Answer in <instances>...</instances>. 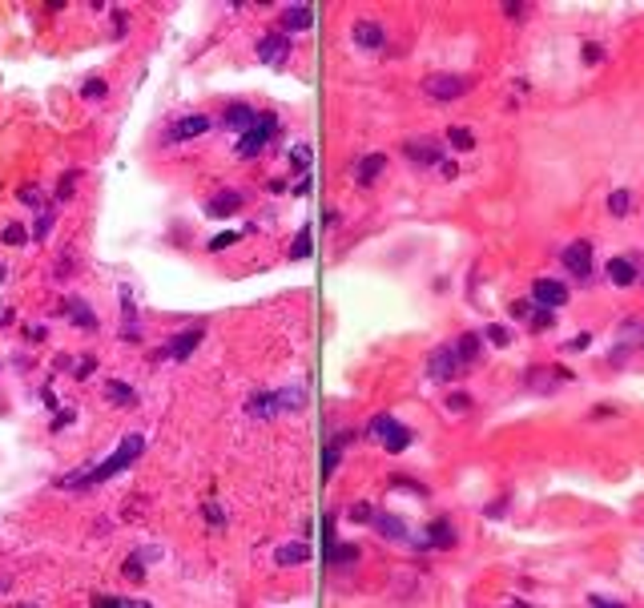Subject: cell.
Returning a JSON list of instances; mask_svg holds the SVG:
<instances>
[{"mask_svg":"<svg viewBox=\"0 0 644 608\" xmlns=\"http://www.w3.org/2000/svg\"><path fill=\"white\" fill-rule=\"evenodd\" d=\"M274 133H278V117H274V113H262V121L254 125V129H246L242 137H238L234 153H238L242 161H250V157L266 153V145H270V137H274Z\"/></svg>","mask_w":644,"mask_h":608,"instance_id":"cell-3","label":"cell"},{"mask_svg":"<svg viewBox=\"0 0 644 608\" xmlns=\"http://www.w3.org/2000/svg\"><path fill=\"white\" fill-rule=\"evenodd\" d=\"M560 262H564V270L572 274V278H580V282H588L592 278V242H572L560 250Z\"/></svg>","mask_w":644,"mask_h":608,"instance_id":"cell-8","label":"cell"},{"mask_svg":"<svg viewBox=\"0 0 644 608\" xmlns=\"http://www.w3.org/2000/svg\"><path fill=\"white\" fill-rule=\"evenodd\" d=\"M105 93H109V85H105L101 77H89V81L81 85V97H85V101H101Z\"/></svg>","mask_w":644,"mask_h":608,"instance_id":"cell-40","label":"cell"},{"mask_svg":"<svg viewBox=\"0 0 644 608\" xmlns=\"http://www.w3.org/2000/svg\"><path fill=\"white\" fill-rule=\"evenodd\" d=\"M202 516H206L210 528H226V508H222L217 500H206V504H202Z\"/></svg>","mask_w":644,"mask_h":608,"instance_id":"cell-34","label":"cell"},{"mask_svg":"<svg viewBox=\"0 0 644 608\" xmlns=\"http://www.w3.org/2000/svg\"><path fill=\"white\" fill-rule=\"evenodd\" d=\"M145 452V435H125L121 443H117V452L109 459H101V463H89V471H77V476H61V480H53V487H93V484H105V480H113L117 471H125L133 459Z\"/></svg>","mask_w":644,"mask_h":608,"instance_id":"cell-1","label":"cell"},{"mask_svg":"<svg viewBox=\"0 0 644 608\" xmlns=\"http://www.w3.org/2000/svg\"><path fill=\"white\" fill-rule=\"evenodd\" d=\"M202 338H206V331L202 327H189V331H178V335L169 338L161 351H157L154 359H174V363H185L198 347H202Z\"/></svg>","mask_w":644,"mask_h":608,"instance_id":"cell-7","label":"cell"},{"mask_svg":"<svg viewBox=\"0 0 644 608\" xmlns=\"http://www.w3.org/2000/svg\"><path fill=\"white\" fill-rule=\"evenodd\" d=\"M93 371H97V363H93V359H81V363H77V371H73V379H89Z\"/></svg>","mask_w":644,"mask_h":608,"instance_id":"cell-55","label":"cell"},{"mask_svg":"<svg viewBox=\"0 0 644 608\" xmlns=\"http://www.w3.org/2000/svg\"><path fill=\"white\" fill-rule=\"evenodd\" d=\"M290 161H294L298 169H307L310 165V145H294V150H290Z\"/></svg>","mask_w":644,"mask_h":608,"instance_id":"cell-49","label":"cell"},{"mask_svg":"<svg viewBox=\"0 0 644 608\" xmlns=\"http://www.w3.org/2000/svg\"><path fill=\"white\" fill-rule=\"evenodd\" d=\"M53 226H57V210H53V206H45V210H40V218H36V226H32V242H45Z\"/></svg>","mask_w":644,"mask_h":608,"instance_id":"cell-31","label":"cell"},{"mask_svg":"<svg viewBox=\"0 0 644 608\" xmlns=\"http://www.w3.org/2000/svg\"><path fill=\"white\" fill-rule=\"evenodd\" d=\"M286 57H290V36H286V32H270V36H262V40H258V61H262V65L282 69Z\"/></svg>","mask_w":644,"mask_h":608,"instance_id":"cell-12","label":"cell"},{"mask_svg":"<svg viewBox=\"0 0 644 608\" xmlns=\"http://www.w3.org/2000/svg\"><path fill=\"white\" fill-rule=\"evenodd\" d=\"M391 487H403V491H415V495H427V487H423V484H415V480H403V476H395V480H391Z\"/></svg>","mask_w":644,"mask_h":608,"instance_id":"cell-51","label":"cell"},{"mask_svg":"<svg viewBox=\"0 0 644 608\" xmlns=\"http://www.w3.org/2000/svg\"><path fill=\"white\" fill-rule=\"evenodd\" d=\"M588 347H592V335H588V331H580L576 338H568V342H564V351H588Z\"/></svg>","mask_w":644,"mask_h":608,"instance_id":"cell-48","label":"cell"},{"mask_svg":"<svg viewBox=\"0 0 644 608\" xmlns=\"http://www.w3.org/2000/svg\"><path fill=\"white\" fill-rule=\"evenodd\" d=\"M427 375L435 379V383H451L455 375H463V363H460V355H455L451 342L435 347V351L427 355Z\"/></svg>","mask_w":644,"mask_h":608,"instance_id":"cell-6","label":"cell"},{"mask_svg":"<svg viewBox=\"0 0 644 608\" xmlns=\"http://www.w3.org/2000/svg\"><path fill=\"white\" fill-rule=\"evenodd\" d=\"M588 605H596V608H620V600H616V596H604V592H592V596H588Z\"/></svg>","mask_w":644,"mask_h":608,"instance_id":"cell-52","label":"cell"},{"mask_svg":"<svg viewBox=\"0 0 644 608\" xmlns=\"http://www.w3.org/2000/svg\"><path fill=\"white\" fill-rule=\"evenodd\" d=\"M346 516L355 519V524H370V519H374V508H370V504H350Z\"/></svg>","mask_w":644,"mask_h":608,"instance_id":"cell-42","label":"cell"},{"mask_svg":"<svg viewBox=\"0 0 644 608\" xmlns=\"http://www.w3.org/2000/svg\"><path fill=\"white\" fill-rule=\"evenodd\" d=\"M4 278H8V266H4V262H0V282H4Z\"/></svg>","mask_w":644,"mask_h":608,"instance_id":"cell-60","label":"cell"},{"mask_svg":"<svg viewBox=\"0 0 644 608\" xmlns=\"http://www.w3.org/2000/svg\"><path fill=\"white\" fill-rule=\"evenodd\" d=\"M443 407H447L451 415H463V411L471 407V395H463V391H451V395H447V403H443Z\"/></svg>","mask_w":644,"mask_h":608,"instance_id":"cell-41","label":"cell"},{"mask_svg":"<svg viewBox=\"0 0 644 608\" xmlns=\"http://www.w3.org/2000/svg\"><path fill=\"white\" fill-rule=\"evenodd\" d=\"M608 213H612V218H628V213H632V194H628V189H612V194H608Z\"/></svg>","mask_w":644,"mask_h":608,"instance_id":"cell-30","label":"cell"},{"mask_svg":"<svg viewBox=\"0 0 644 608\" xmlns=\"http://www.w3.org/2000/svg\"><path fill=\"white\" fill-rule=\"evenodd\" d=\"M443 150H447V145H439L435 137H411V141L403 145L407 161H411V165H419V169H427V165H439V161H443Z\"/></svg>","mask_w":644,"mask_h":608,"instance_id":"cell-9","label":"cell"},{"mask_svg":"<svg viewBox=\"0 0 644 608\" xmlns=\"http://www.w3.org/2000/svg\"><path fill=\"white\" fill-rule=\"evenodd\" d=\"M455 540H460L455 536V524L447 516H439V519H431L427 528H423V536H415L411 544L419 548V552H431V548L435 552H447V548H455Z\"/></svg>","mask_w":644,"mask_h":608,"instance_id":"cell-4","label":"cell"},{"mask_svg":"<svg viewBox=\"0 0 644 608\" xmlns=\"http://www.w3.org/2000/svg\"><path fill=\"white\" fill-rule=\"evenodd\" d=\"M77 178H81V174H77V169H69L61 182H57V198H61V202H69V198H73V182H77Z\"/></svg>","mask_w":644,"mask_h":608,"instance_id":"cell-43","label":"cell"},{"mask_svg":"<svg viewBox=\"0 0 644 608\" xmlns=\"http://www.w3.org/2000/svg\"><path fill=\"white\" fill-rule=\"evenodd\" d=\"M338 459H342V447H338L335 439L322 447V480H331L335 476V467H338Z\"/></svg>","mask_w":644,"mask_h":608,"instance_id":"cell-33","label":"cell"},{"mask_svg":"<svg viewBox=\"0 0 644 608\" xmlns=\"http://www.w3.org/2000/svg\"><path fill=\"white\" fill-rule=\"evenodd\" d=\"M552 327H556V310L536 306V310H532V318H527V331H532V335H544V331H552Z\"/></svg>","mask_w":644,"mask_h":608,"instance_id":"cell-29","label":"cell"},{"mask_svg":"<svg viewBox=\"0 0 644 608\" xmlns=\"http://www.w3.org/2000/svg\"><path fill=\"white\" fill-rule=\"evenodd\" d=\"M69 270H73V262H69V258H61V262H57V278H69Z\"/></svg>","mask_w":644,"mask_h":608,"instance_id":"cell-58","label":"cell"},{"mask_svg":"<svg viewBox=\"0 0 644 608\" xmlns=\"http://www.w3.org/2000/svg\"><path fill=\"white\" fill-rule=\"evenodd\" d=\"M294 194H298V198H307V194H310V178H302V182L294 185Z\"/></svg>","mask_w":644,"mask_h":608,"instance_id":"cell-59","label":"cell"},{"mask_svg":"<svg viewBox=\"0 0 644 608\" xmlns=\"http://www.w3.org/2000/svg\"><path fill=\"white\" fill-rule=\"evenodd\" d=\"M73 419H77V411H57V415H53V431H61V427H69Z\"/></svg>","mask_w":644,"mask_h":608,"instance_id":"cell-54","label":"cell"},{"mask_svg":"<svg viewBox=\"0 0 644 608\" xmlns=\"http://www.w3.org/2000/svg\"><path fill=\"white\" fill-rule=\"evenodd\" d=\"M370 528L379 532V540H387V544H411V536H407V524L399 516H387V512H374L370 519Z\"/></svg>","mask_w":644,"mask_h":608,"instance_id":"cell-16","label":"cell"},{"mask_svg":"<svg viewBox=\"0 0 644 608\" xmlns=\"http://www.w3.org/2000/svg\"><path fill=\"white\" fill-rule=\"evenodd\" d=\"M604 274H608V282L620 286V290H624V286H632V282L641 278V270H636V262H632V258H608Z\"/></svg>","mask_w":644,"mask_h":608,"instance_id":"cell-19","label":"cell"},{"mask_svg":"<svg viewBox=\"0 0 644 608\" xmlns=\"http://www.w3.org/2000/svg\"><path fill=\"white\" fill-rule=\"evenodd\" d=\"M310 250H314V246H310V226H302V230H298V238H294L290 258H294V262H302V258H310Z\"/></svg>","mask_w":644,"mask_h":608,"instance_id":"cell-38","label":"cell"},{"mask_svg":"<svg viewBox=\"0 0 644 608\" xmlns=\"http://www.w3.org/2000/svg\"><path fill=\"white\" fill-rule=\"evenodd\" d=\"M125 29H129V12H125V8H113V36L121 40Z\"/></svg>","mask_w":644,"mask_h":608,"instance_id":"cell-46","label":"cell"},{"mask_svg":"<svg viewBox=\"0 0 644 608\" xmlns=\"http://www.w3.org/2000/svg\"><path fill=\"white\" fill-rule=\"evenodd\" d=\"M435 169H439V174L447 178V182H451V178H460V165H455V161H447V157H443V161H439Z\"/></svg>","mask_w":644,"mask_h":608,"instance_id":"cell-53","label":"cell"},{"mask_svg":"<svg viewBox=\"0 0 644 608\" xmlns=\"http://www.w3.org/2000/svg\"><path fill=\"white\" fill-rule=\"evenodd\" d=\"M93 608H145V600L141 596H113V592H97V596H89Z\"/></svg>","mask_w":644,"mask_h":608,"instance_id":"cell-27","label":"cell"},{"mask_svg":"<svg viewBox=\"0 0 644 608\" xmlns=\"http://www.w3.org/2000/svg\"><path fill=\"white\" fill-rule=\"evenodd\" d=\"M451 347H455V355H460V363H463V366H471V363H475V359H479V347H484V335H475V331H467V335H460V338H455V342H451Z\"/></svg>","mask_w":644,"mask_h":608,"instance_id":"cell-23","label":"cell"},{"mask_svg":"<svg viewBox=\"0 0 644 608\" xmlns=\"http://www.w3.org/2000/svg\"><path fill=\"white\" fill-rule=\"evenodd\" d=\"M484 338H488L491 347H512V331L503 323H491L488 331H484Z\"/></svg>","mask_w":644,"mask_h":608,"instance_id":"cell-36","label":"cell"},{"mask_svg":"<svg viewBox=\"0 0 644 608\" xmlns=\"http://www.w3.org/2000/svg\"><path fill=\"white\" fill-rule=\"evenodd\" d=\"M310 560V548L307 544H282L274 548V564H282V568H294V564H307Z\"/></svg>","mask_w":644,"mask_h":608,"instance_id":"cell-26","label":"cell"},{"mask_svg":"<svg viewBox=\"0 0 644 608\" xmlns=\"http://www.w3.org/2000/svg\"><path fill=\"white\" fill-rule=\"evenodd\" d=\"M234 242H238V234H234V230H226V234H217V238H210V250L217 254V250H226V246H234Z\"/></svg>","mask_w":644,"mask_h":608,"instance_id":"cell-50","label":"cell"},{"mask_svg":"<svg viewBox=\"0 0 644 608\" xmlns=\"http://www.w3.org/2000/svg\"><path fill=\"white\" fill-rule=\"evenodd\" d=\"M367 435H374L391 456H399V452H407L411 443H415V435H411V427H403L395 415H374L367 423Z\"/></svg>","mask_w":644,"mask_h":608,"instance_id":"cell-2","label":"cell"},{"mask_svg":"<svg viewBox=\"0 0 644 608\" xmlns=\"http://www.w3.org/2000/svg\"><path fill=\"white\" fill-rule=\"evenodd\" d=\"M258 121H262V113H258L254 105H246V101L226 105V113H222V129H230V133H238V137H242L246 129H254Z\"/></svg>","mask_w":644,"mask_h":608,"instance_id":"cell-10","label":"cell"},{"mask_svg":"<svg viewBox=\"0 0 644 608\" xmlns=\"http://www.w3.org/2000/svg\"><path fill=\"white\" fill-rule=\"evenodd\" d=\"M278 25H282L278 32H286V36H290V32H302V29L314 25V8H310V4H286Z\"/></svg>","mask_w":644,"mask_h":608,"instance_id":"cell-17","label":"cell"},{"mask_svg":"<svg viewBox=\"0 0 644 608\" xmlns=\"http://www.w3.org/2000/svg\"><path fill=\"white\" fill-rule=\"evenodd\" d=\"M359 544H326V564H335V568H350V564H359Z\"/></svg>","mask_w":644,"mask_h":608,"instance_id":"cell-21","label":"cell"},{"mask_svg":"<svg viewBox=\"0 0 644 608\" xmlns=\"http://www.w3.org/2000/svg\"><path fill=\"white\" fill-rule=\"evenodd\" d=\"M443 141H447L451 150H460V153H471V150H475V133H471V129H463V125H451Z\"/></svg>","mask_w":644,"mask_h":608,"instance_id":"cell-28","label":"cell"},{"mask_svg":"<svg viewBox=\"0 0 644 608\" xmlns=\"http://www.w3.org/2000/svg\"><path fill=\"white\" fill-rule=\"evenodd\" d=\"M25 338H29V342H45V327H40V323H36V327H25Z\"/></svg>","mask_w":644,"mask_h":608,"instance_id":"cell-56","label":"cell"},{"mask_svg":"<svg viewBox=\"0 0 644 608\" xmlns=\"http://www.w3.org/2000/svg\"><path fill=\"white\" fill-rule=\"evenodd\" d=\"M527 8H532V4H516V0H508V4H503V16H508V21H523V16H527Z\"/></svg>","mask_w":644,"mask_h":608,"instance_id":"cell-47","label":"cell"},{"mask_svg":"<svg viewBox=\"0 0 644 608\" xmlns=\"http://www.w3.org/2000/svg\"><path fill=\"white\" fill-rule=\"evenodd\" d=\"M467 89H471V81L460 77V73H431L427 81H423V93H427L431 101H455Z\"/></svg>","mask_w":644,"mask_h":608,"instance_id":"cell-5","label":"cell"},{"mask_svg":"<svg viewBox=\"0 0 644 608\" xmlns=\"http://www.w3.org/2000/svg\"><path fill=\"white\" fill-rule=\"evenodd\" d=\"M532 310H536L532 299H512V303H508V314H512L516 323H527V318H532Z\"/></svg>","mask_w":644,"mask_h":608,"instance_id":"cell-39","label":"cell"},{"mask_svg":"<svg viewBox=\"0 0 644 608\" xmlns=\"http://www.w3.org/2000/svg\"><path fill=\"white\" fill-rule=\"evenodd\" d=\"M57 314H64L73 327H81V331H97V310H93L85 299H64L61 306H57Z\"/></svg>","mask_w":644,"mask_h":608,"instance_id":"cell-15","label":"cell"},{"mask_svg":"<svg viewBox=\"0 0 644 608\" xmlns=\"http://www.w3.org/2000/svg\"><path fill=\"white\" fill-rule=\"evenodd\" d=\"M604 61V45H600V40H588V45H584V65H600Z\"/></svg>","mask_w":644,"mask_h":608,"instance_id":"cell-44","label":"cell"},{"mask_svg":"<svg viewBox=\"0 0 644 608\" xmlns=\"http://www.w3.org/2000/svg\"><path fill=\"white\" fill-rule=\"evenodd\" d=\"M383 169H387V157H383V153H367V157L355 165V182L367 189V185H374V178H379Z\"/></svg>","mask_w":644,"mask_h":608,"instance_id":"cell-20","label":"cell"},{"mask_svg":"<svg viewBox=\"0 0 644 608\" xmlns=\"http://www.w3.org/2000/svg\"><path fill=\"white\" fill-rule=\"evenodd\" d=\"M532 303L556 310V306L568 303V286H564L560 278H536V282H532Z\"/></svg>","mask_w":644,"mask_h":608,"instance_id":"cell-11","label":"cell"},{"mask_svg":"<svg viewBox=\"0 0 644 608\" xmlns=\"http://www.w3.org/2000/svg\"><path fill=\"white\" fill-rule=\"evenodd\" d=\"M121 576L125 580H145V556H141V552H129V556H125Z\"/></svg>","mask_w":644,"mask_h":608,"instance_id":"cell-32","label":"cell"},{"mask_svg":"<svg viewBox=\"0 0 644 608\" xmlns=\"http://www.w3.org/2000/svg\"><path fill=\"white\" fill-rule=\"evenodd\" d=\"M242 206H246V198L238 189H222V194H214V198L206 202V213H210V218H234Z\"/></svg>","mask_w":644,"mask_h":608,"instance_id":"cell-18","label":"cell"},{"mask_svg":"<svg viewBox=\"0 0 644 608\" xmlns=\"http://www.w3.org/2000/svg\"><path fill=\"white\" fill-rule=\"evenodd\" d=\"M246 411H250L254 419H274V415H278L274 391H254V395L246 399Z\"/></svg>","mask_w":644,"mask_h":608,"instance_id":"cell-22","label":"cell"},{"mask_svg":"<svg viewBox=\"0 0 644 608\" xmlns=\"http://www.w3.org/2000/svg\"><path fill=\"white\" fill-rule=\"evenodd\" d=\"M12 318H16V310L12 306H0V327H12Z\"/></svg>","mask_w":644,"mask_h":608,"instance_id":"cell-57","label":"cell"},{"mask_svg":"<svg viewBox=\"0 0 644 608\" xmlns=\"http://www.w3.org/2000/svg\"><path fill=\"white\" fill-rule=\"evenodd\" d=\"M484 516H488V519H503V516H508V495H499L495 504H488V508H484Z\"/></svg>","mask_w":644,"mask_h":608,"instance_id":"cell-45","label":"cell"},{"mask_svg":"<svg viewBox=\"0 0 644 608\" xmlns=\"http://www.w3.org/2000/svg\"><path fill=\"white\" fill-rule=\"evenodd\" d=\"M210 125H214V121H210L206 113H185L182 121H174V125H169L165 141H169V145H178V141H189V137H202V133H206Z\"/></svg>","mask_w":644,"mask_h":608,"instance_id":"cell-13","label":"cell"},{"mask_svg":"<svg viewBox=\"0 0 644 608\" xmlns=\"http://www.w3.org/2000/svg\"><path fill=\"white\" fill-rule=\"evenodd\" d=\"M105 399H109L113 407H137V391H133L129 383H121V379H109V383H105Z\"/></svg>","mask_w":644,"mask_h":608,"instance_id":"cell-25","label":"cell"},{"mask_svg":"<svg viewBox=\"0 0 644 608\" xmlns=\"http://www.w3.org/2000/svg\"><path fill=\"white\" fill-rule=\"evenodd\" d=\"M636 282H644V270H641V278H636Z\"/></svg>","mask_w":644,"mask_h":608,"instance_id":"cell-61","label":"cell"},{"mask_svg":"<svg viewBox=\"0 0 644 608\" xmlns=\"http://www.w3.org/2000/svg\"><path fill=\"white\" fill-rule=\"evenodd\" d=\"M274 407H278V415L282 411H302L307 407V387H282V391H274Z\"/></svg>","mask_w":644,"mask_h":608,"instance_id":"cell-24","label":"cell"},{"mask_svg":"<svg viewBox=\"0 0 644 608\" xmlns=\"http://www.w3.org/2000/svg\"><path fill=\"white\" fill-rule=\"evenodd\" d=\"M0 238H4V246H29V230H25L21 222H8Z\"/></svg>","mask_w":644,"mask_h":608,"instance_id":"cell-35","label":"cell"},{"mask_svg":"<svg viewBox=\"0 0 644 608\" xmlns=\"http://www.w3.org/2000/svg\"><path fill=\"white\" fill-rule=\"evenodd\" d=\"M350 40H355V49H367V53H374V49H383V45H387V29H383L379 21H355V29H350Z\"/></svg>","mask_w":644,"mask_h":608,"instance_id":"cell-14","label":"cell"},{"mask_svg":"<svg viewBox=\"0 0 644 608\" xmlns=\"http://www.w3.org/2000/svg\"><path fill=\"white\" fill-rule=\"evenodd\" d=\"M16 198H21V206H32V210H45V194H40L36 185H21V189H16Z\"/></svg>","mask_w":644,"mask_h":608,"instance_id":"cell-37","label":"cell"}]
</instances>
